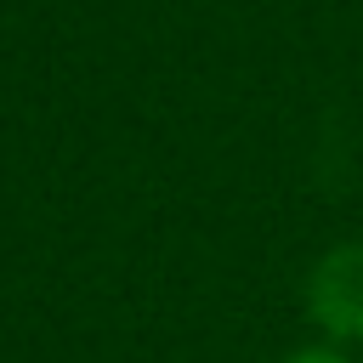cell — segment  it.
I'll use <instances>...</instances> for the list:
<instances>
[{"mask_svg": "<svg viewBox=\"0 0 363 363\" xmlns=\"http://www.w3.org/2000/svg\"><path fill=\"white\" fill-rule=\"evenodd\" d=\"M289 363H352V357H340L335 346H301V352H295Z\"/></svg>", "mask_w": 363, "mask_h": 363, "instance_id": "cell-2", "label": "cell"}, {"mask_svg": "<svg viewBox=\"0 0 363 363\" xmlns=\"http://www.w3.org/2000/svg\"><path fill=\"white\" fill-rule=\"evenodd\" d=\"M306 312L329 340H363V244H340L312 267Z\"/></svg>", "mask_w": 363, "mask_h": 363, "instance_id": "cell-1", "label": "cell"}]
</instances>
